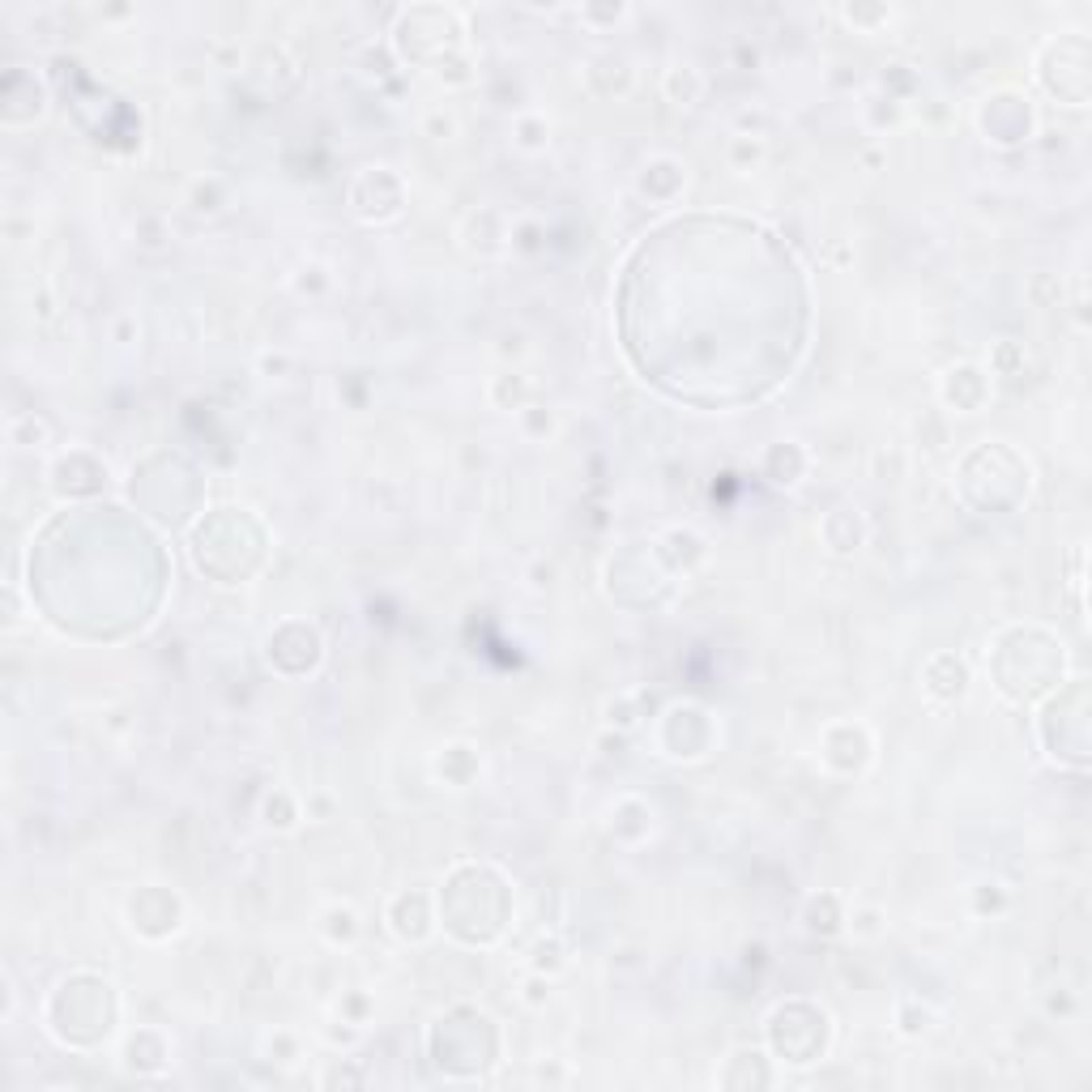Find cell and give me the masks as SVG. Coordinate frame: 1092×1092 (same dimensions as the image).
<instances>
[{
  "label": "cell",
  "instance_id": "6da1fadb",
  "mask_svg": "<svg viewBox=\"0 0 1092 1092\" xmlns=\"http://www.w3.org/2000/svg\"><path fill=\"white\" fill-rule=\"evenodd\" d=\"M679 86H683V103H691V98L700 94V78H696V68H683V64H679V68H670V73H666V90L675 94Z\"/></svg>",
  "mask_w": 1092,
  "mask_h": 1092
}]
</instances>
